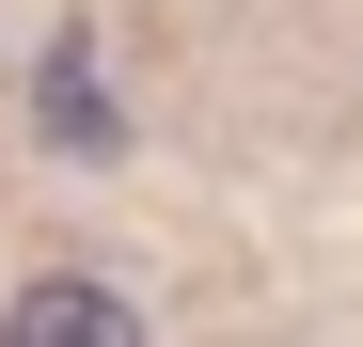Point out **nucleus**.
I'll return each mask as SVG.
<instances>
[{"mask_svg": "<svg viewBox=\"0 0 363 347\" xmlns=\"http://www.w3.org/2000/svg\"><path fill=\"white\" fill-rule=\"evenodd\" d=\"M32 110H48V142H64V158H111V142H127V110H111V79H95V47H79V32L48 47Z\"/></svg>", "mask_w": 363, "mask_h": 347, "instance_id": "nucleus-2", "label": "nucleus"}, {"mask_svg": "<svg viewBox=\"0 0 363 347\" xmlns=\"http://www.w3.org/2000/svg\"><path fill=\"white\" fill-rule=\"evenodd\" d=\"M0 347H143V316L111 300V284H79V268H48L16 316H0Z\"/></svg>", "mask_w": 363, "mask_h": 347, "instance_id": "nucleus-1", "label": "nucleus"}]
</instances>
